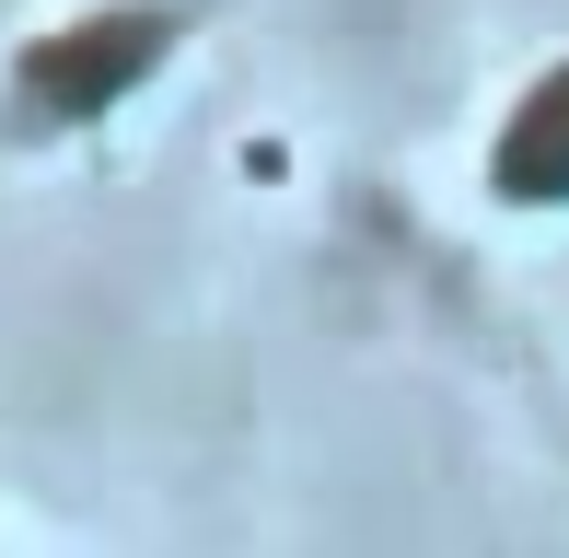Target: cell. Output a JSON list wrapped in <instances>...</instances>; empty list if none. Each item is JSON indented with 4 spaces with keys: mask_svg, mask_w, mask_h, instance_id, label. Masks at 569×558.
<instances>
[{
    "mask_svg": "<svg viewBox=\"0 0 569 558\" xmlns=\"http://www.w3.org/2000/svg\"><path fill=\"white\" fill-rule=\"evenodd\" d=\"M488 187H500L511 210H569V59L535 70V93L500 117V140H488Z\"/></svg>",
    "mask_w": 569,
    "mask_h": 558,
    "instance_id": "7a4b0ae2",
    "label": "cell"
},
{
    "mask_svg": "<svg viewBox=\"0 0 569 558\" xmlns=\"http://www.w3.org/2000/svg\"><path fill=\"white\" fill-rule=\"evenodd\" d=\"M174 36H187L174 0H106V12H70L59 36H36L12 59V117H23V129H82V117L128 106V93L174 59Z\"/></svg>",
    "mask_w": 569,
    "mask_h": 558,
    "instance_id": "6da1fadb",
    "label": "cell"
}]
</instances>
